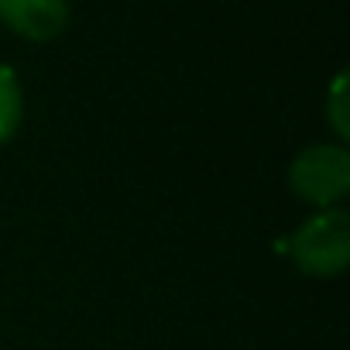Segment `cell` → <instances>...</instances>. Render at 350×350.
Segmentation results:
<instances>
[{
	"mask_svg": "<svg viewBox=\"0 0 350 350\" xmlns=\"http://www.w3.org/2000/svg\"><path fill=\"white\" fill-rule=\"evenodd\" d=\"M288 258L306 278H340L350 265L347 206L312 210L288 237Z\"/></svg>",
	"mask_w": 350,
	"mask_h": 350,
	"instance_id": "1",
	"label": "cell"
},
{
	"mask_svg": "<svg viewBox=\"0 0 350 350\" xmlns=\"http://www.w3.org/2000/svg\"><path fill=\"white\" fill-rule=\"evenodd\" d=\"M0 25L35 45L55 42L69 28V0H0Z\"/></svg>",
	"mask_w": 350,
	"mask_h": 350,
	"instance_id": "3",
	"label": "cell"
},
{
	"mask_svg": "<svg viewBox=\"0 0 350 350\" xmlns=\"http://www.w3.org/2000/svg\"><path fill=\"white\" fill-rule=\"evenodd\" d=\"M347 69H340L326 90V107H323V117H326V127L333 134V141L347 144L350 141V93H347Z\"/></svg>",
	"mask_w": 350,
	"mask_h": 350,
	"instance_id": "5",
	"label": "cell"
},
{
	"mask_svg": "<svg viewBox=\"0 0 350 350\" xmlns=\"http://www.w3.org/2000/svg\"><path fill=\"white\" fill-rule=\"evenodd\" d=\"M288 189L312 210L343 206L350 196V148L340 141L306 144L288 161Z\"/></svg>",
	"mask_w": 350,
	"mask_h": 350,
	"instance_id": "2",
	"label": "cell"
},
{
	"mask_svg": "<svg viewBox=\"0 0 350 350\" xmlns=\"http://www.w3.org/2000/svg\"><path fill=\"white\" fill-rule=\"evenodd\" d=\"M25 124V90H21V79L18 72L0 62V144H8L18 137Z\"/></svg>",
	"mask_w": 350,
	"mask_h": 350,
	"instance_id": "4",
	"label": "cell"
}]
</instances>
